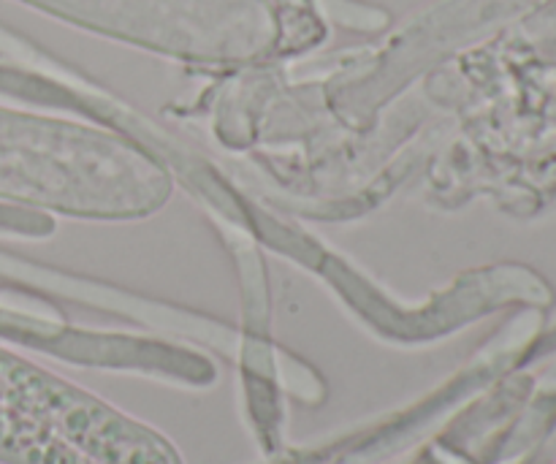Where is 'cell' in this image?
<instances>
[{
	"label": "cell",
	"mask_w": 556,
	"mask_h": 464,
	"mask_svg": "<svg viewBox=\"0 0 556 464\" xmlns=\"http://www.w3.org/2000/svg\"><path fill=\"white\" fill-rule=\"evenodd\" d=\"M90 30L195 60L269 52L277 25L266 0H30Z\"/></svg>",
	"instance_id": "cell-1"
}]
</instances>
